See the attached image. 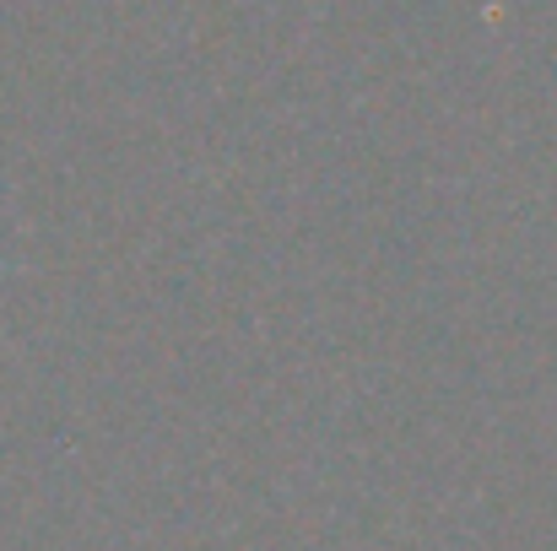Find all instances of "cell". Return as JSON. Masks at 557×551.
Returning <instances> with one entry per match:
<instances>
[{
    "mask_svg": "<svg viewBox=\"0 0 557 551\" xmlns=\"http://www.w3.org/2000/svg\"><path fill=\"white\" fill-rule=\"evenodd\" d=\"M0 276H11V265H5V260H0Z\"/></svg>",
    "mask_w": 557,
    "mask_h": 551,
    "instance_id": "6da1fadb",
    "label": "cell"
}]
</instances>
